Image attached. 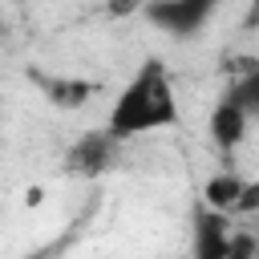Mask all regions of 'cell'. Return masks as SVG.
Listing matches in <instances>:
<instances>
[{
    "instance_id": "cell-1",
    "label": "cell",
    "mask_w": 259,
    "mask_h": 259,
    "mask_svg": "<svg viewBox=\"0 0 259 259\" xmlns=\"http://www.w3.org/2000/svg\"><path fill=\"white\" fill-rule=\"evenodd\" d=\"M174 121H178V97H174L170 73L158 61H146L125 81V89L113 97L105 134L121 142V138H138L150 130H170Z\"/></svg>"
},
{
    "instance_id": "cell-2",
    "label": "cell",
    "mask_w": 259,
    "mask_h": 259,
    "mask_svg": "<svg viewBox=\"0 0 259 259\" xmlns=\"http://www.w3.org/2000/svg\"><path fill=\"white\" fill-rule=\"evenodd\" d=\"M219 0H146L142 12L154 28H162L174 40H186L194 32H202V24L214 16Z\"/></svg>"
},
{
    "instance_id": "cell-3",
    "label": "cell",
    "mask_w": 259,
    "mask_h": 259,
    "mask_svg": "<svg viewBox=\"0 0 259 259\" xmlns=\"http://www.w3.org/2000/svg\"><path fill=\"white\" fill-rule=\"evenodd\" d=\"M113 154H117V138H109L105 130H89V134H81L73 142L69 170L73 174H101V170H109Z\"/></svg>"
},
{
    "instance_id": "cell-4",
    "label": "cell",
    "mask_w": 259,
    "mask_h": 259,
    "mask_svg": "<svg viewBox=\"0 0 259 259\" xmlns=\"http://www.w3.org/2000/svg\"><path fill=\"white\" fill-rule=\"evenodd\" d=\"M231 247V223L219 210H198L194 214V259H227Z\"/></svg>"
},
{
    "instance_id": "cell-5",
    "label": "cell",
    "mask_w": 259,
    "mask_h": 259,
    "mask_svg": "<svg viewBox=\"0 0 259 259\" xmlns=\"http://www.w3.org/2000/svg\"><path fill=\"white\" fill-rule=\"evenodd\" d=\"M202 198H206V210L231 214V210L255 202V186L243 182V178H235V174H214V178L202 186Z\"/></svg>"
},
{
    "instance_id": "cell-6",
    "label": "cell",
    "mask_w": 259,
    "mask_h": 259,
    "mask_svg": "<svg viewBox=\"0 0 259 259\" xmlns=\"http://www.w3.org/2000/svg\"><path fill=\"white\" fill-rule=\"evenodd\" d=\"M247 125H251V113L243 105H235L231 97H223L210 113V138L223 146V150H235L243 138H247Z\"/></svg>"
},
{
    "instance_id": "cell-7",
    "label": "cell",
    "mask_w": 259,
    "mask_h": 259,
    "mask_svg": "<svg viewBox=\"0 0 259 259\" xmlns=\"http://www.w3.org/2000/svg\"><path fill=\"white\" fill-rule=\"evenodd\" d=\"M40 89H45V97L53 101V105H61V109H81L97 89H93V81H77V77H40Z\"/></svg>"
},
{
    "instance_id": "cell-8",
    "label": "cell",
    "mask_w": 259,
    "mask_h": 259,
    "mask_svg": "<svg viewBox=\"0 0 259 259\" xmlns=\"http://www.w3.org/2000/svg\"><path fill=\"white\" fill-rule=\"evenodd\" d=\"M227 259H255V239L251 235H231Z\"/></svg>"
},
{
    "instance_id": "cell-9",
    "label": "cell",
    "mask_w": 259,
    "mask_h": 259,
    "mask_svg": "<svg viewBox=\"0 0 259 259\" xmlns=\"http://www.w3.org/2000/svg\"><path fill=\"white\" fill-rule=\"evenodd\" d=\"M113 8H117V12H125V8L134 12V8H138V0H113Z\"/></svg>"
}]
</instances>
